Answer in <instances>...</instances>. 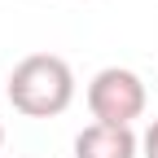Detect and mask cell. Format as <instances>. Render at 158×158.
<instances>
[{
    "mask_svg": "<svg viewBox=\"0 0 158 158\" xmlns=\"http://www.w3.org/2000/svg\"><path fill=\"white\" fill-rule=\"evenodd\" d=\"M75 158H141V136L132 127L88 123L75 136Z\"/></svg>",
    "mask_w": 158,
    "mask_h": 158,
    "instance_id": "obj_3",
    "label": "cell"
},
{
    "mask_svg": "<svg viewBox=\"0 0 158 158\" xmlns=\"http://www.w3.org/2000/svg\"><path fill=\"white\" fill-rule=\"evenodd\" d=\"M149 106V92H145V79L127 70V66H106L92 75L88 84V110H92V123H110V127H132L136 118L145 114Z\"/></svg>",
    "mask_w": 158,
    "mask_h": 158,
    "instance_id": "obj_2",
    "label": "cell"
},
{
    "mask_svg": "<svg viewBox=\"0 0 158 158\" xmlns=\"http://www.w3.org/2000/svg\"><path fill=\"white\" fill-rule=\"evenodd\" d=\"M9 106L27 118H57L75 101V70L57 53H31L9 70Z\"/></svg>",
    "mask_w": 158,
    "mask_h": 158,
    "instance_id": "obj_1",
    "label": "cell"
},
{
    "mask_svg": "<svg viewBox=\"0 0 158 158\" xmlns=\"http://www.w3.org/2000/svg\"><path fill=\"white\" fill-rule=\"evenodd\" d=\"M141 158H158V118L149 123V132L141 136Z\"/></svg>",
    "mask_w": 158,
    "mask_h": 158,
    "instance_id": "obj_4",
    "label": "cell"
},
{
    "mask_svg": "<svg viewBox=\"0 0 158 158\" xmlns=\"http://www.w3.org/2000/svg\"><path fill=\"white\" fill-rule=\"evenodd\" d=\"M0 149H5V123H0Z\"/></svg>",
    "mask_w": 158,
    "mask_h": 158,
    "instance_id": "obj_5",
    "label": "cell"
}]
</instances>
